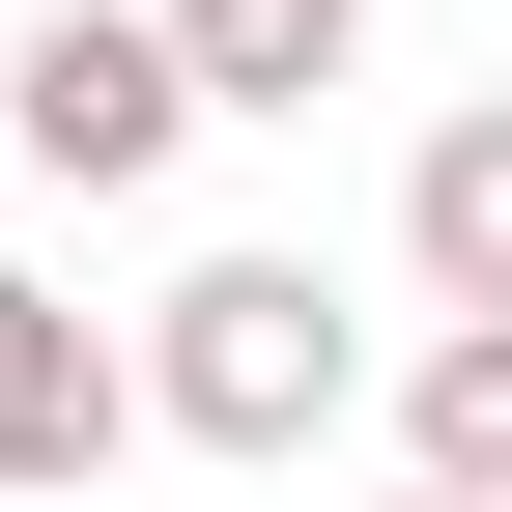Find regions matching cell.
Wrapping results in <instances>:
<instances>
[{"mask_svg": "<svg viewBox=\"0 0 512 512\" xmlns=\"http://www.w3.org/2000/svg\"><path fill=\"white\" fill-rule=\"evenodd\" d=\"M143 456V342H86V313L0 256V484H114Z\"/></svg>", "mask_w": 512, "mask_h": 512, "instance_id": "3957f363", "label": "cell"}, {"mask_svg": "<svg viewBox=\"0 0 512 512\" xmlns=\"http://www.w3.org/2000/svg\"><path fill=\"white\" fill-rule=\"evenodd\" d=\"M399 256H427V313H512V86H484V114H427V171H399Z\"/></svg>", "mask_w": 512, "mask_h": 512, "instance_id": "277c9868", "label": "cell"}, {"mask_svg": "<svg viewBox=\"0 0 512 512\" xmlns=\"http://www.w3.org/2000/svg\"><path fill=\"white\" fill-rule=\"evenodd\" d=\"M399 512H484V484H399Z\"/></svg>", "mask_w": 512, "mask_h": 512, "instance_id": "52a82bcc", "label": "cell"}, {"mask_svg": "<svg viewBox=\"0 0 512 512\" xmlns=\"http://www.w3.org/2000/svg\"><path fill=\"white\" fill-rule=\"evenodd\" d=\"M342 285H313V256H200V285L143 313V427H200V456H313V427H342Z\"/></svg>", "mask_w": 512, "mask_h": 512, "instance_id": "6da1fadb", "label": "cell"}, {"mask_svg": "<svg viewBox=\"0 0 512 512\" xmlns=\"http://www.w3.org/2000/svg\"><path fill=\"white\" fill-rule=\"evenodd\" d=\"M171 57H200V114H313L370 57V0H171Z\"/></svg>", "mask_w": 512, "mask_h": 512, "instance_id": "5b68a950", "label": "cell"}, {"mask_svg": "<svg viewBox=\"0 0 512 512\" xmlns=\"http://www.w3.org/2000/svg\"><path fill=\"white\" fill-rule=\"evenodd\" d=\"M399 427H427V484H484V512H512V313H427Z\"/></svg>", "mask_w": 512, "mask_h": 512, "instance_id": "8992f818", "label": "cell"}, {"mask_svg": "<svg viewBox=\"0 0 512 512\" xmlns=\"http://www.w3.org/2000/svg\"><path fill=\"white\" fill-rule=\"evenodd\" d=\"M0 143H29L57 200H143V171L200 143V57H171V0H29V29H0Z\"/></svg>", "mask_w": 512, "mask_h": 512, "instance_id": "7a4b0ae2", "label": "cell"}]
</instances>
